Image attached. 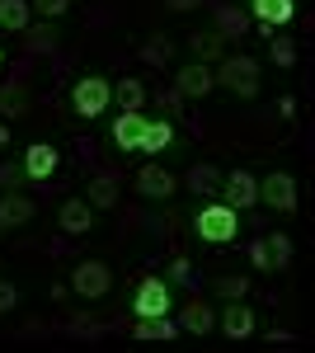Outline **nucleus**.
I'll list each match as a JSON object with an SVG mask.
<instances>
[{
	"instance_id": "1",
	"label": "nucleus",
	"mask_w": 315,
	"mask_h": 353,
	"mask_svg": "<svg viewBox=\"0 0 315 353\" xmlns=\"http://www.w3.org/2000/svg\"><path fill=\"white\" fill-rule=\"evenodd\" d=\"M216 81L226 85L231 94H240V99H259L263 76H259V61H254V57L236 52V57H221V71H216Z\"/></svg>"
},
{
	"instance_id": "2",
	"label": "nucleus",
	"mask_w": 315,
	"mask_h": 353,
	"mask_svg": "<svg viewBox=\"0 0 315 353\" xmlns=\"http://www.w3.org/2000/svg\"><path fill=\"white\" fill-rule=\"evenodd\" d=\"M193 226H198V236L207 245H231L240 236V217H236V208H226V203H207Z\"/></svg>"
},
{
	"instance_id": "3",
	"label": "nucleus",
	"mask_w": 315,
	"mask_h": 353,
	"mask_svg": "<svg viewBox=\"0 0 315 353\" xmlns=\"http://www.w3.org/2000/svg\"><path fill=\"white\" fill-rule=\"evenodd\" d=\"M108 99H113V85H108L104 76H80L76 90H71V109H76V118H104Z\"/></svg>"
},
{
	"instance_id": "4",
	"label": "nucleus",
	"mask_w": 315,
	"mask_h": 353,
	"mask_svg": "<svg viewBox=\"0 0 315 353\" xmlns=\"http://www.w3.org/2000/svg\"><path fill=\"white\" fill-rule=\"evenodd\" d=\"M71 288H76V297L99 301V297H108V288H113V273H108V264H99V259H85V264L71 273Z\"/></svg>"
},
{
	"instance_id": "5",
	"label": "nucleus",
	"mask_w": 315,
	"mask_h": 353,
	"mask_svg": "<svg viewBox=\"0 0 315 353\" xmlns=\"http://www.w3.org/2000/svg\"><path fill=\"white\" fill-rule=\"evenodd\" d=\"M132 316H136V321H141V316H170V283H165V278L136 283V292H132Z\"/></svg>"
},
{
	"instance_id": "6",
	"label": "nucleus",
	"mask_w": 315,
	"mask_h": 353,
	"mask_svg": "<svg viewBox=\"0 0 315 353\" xmlns=\"http://www.w3.org/2000/svg\"><path fill=\"white\" fill-rule=\"evenodd\" d=\"M259 198L273 212H296V179H292L287 170H273V174H263Z\"/></svg>"
},
{
	"instance_id": "7",
	"label": "nucleus",
	"mask_w": 315,
	"mask_h": 353,
	"mask_svg": "<svg viewBox=\"0 0 315 353\" xmlns=\"http://www.w3.org/2000/svg\"><path fill=\"white\" fill-rule=\"evenodd\" d=\"M221 203H226V208H254V203H259V179H254V174H250V170H231V174H226V193H221Z\"/></svg>"
},
{
	"instance_id": "8",
	"label": "nucleus",
	"mask_w": 315,
	"mask_h": 353,
	"mask_svg": "<svg viewBox=\"0 0 315 353\" xmlns=\"http://www.w3.org/2000/svg\"><path fill=\"white\" fill-rule=\"evenodd\" d=\"M212 85H216V76L207 71V61H188L184 71L174 76V90H179L184 99H207Z\"/></svg>"
},
{
	"instance_id": "9",
	"label": "nucleus",
	"mask_w": 315,
	"mask_h": 353,
	"mask_svg": "<svg viewBox=\"0 0 315 353\" xmlns=\"http://www.w3.org/2000/svg\"><path fill=\"white\" fill-rule=\"evenodd\" d=\"M221 330H226V339H250V334L259 330L254 306H245V297H240V301H226V306H221Z\"/></svg>"
},
{
	"instance_id": "10",
	"label": "nucleus",
	"mask_w": 315,
	"mask_h": 353,
	"mask_svg": "<svg viewBox=\"0 0 315 353\" xmlns=\"http://www.w3.org/2000/svg\"><path fill=\"white\" fill-rule=\"evenodd\" d=\"M136 189L146 193L151 203H165L179 184H174V174H170L165 165H141V170H136Z\"/></svg>"
},
{
	"instance_id": "11",
	"label": "nucleus",
	"mask_w": 315,
	"mask_h": 353,
	"mask_svg": "<svg viewBox=\"0 0 315 353\" xmlns=\"http://www.w3.org/2000/svg\"><path fill=\"white\" fill-rule=\"evenodd\" d=\"M132 339H136V344H170V339H179V325H174L170 316H141V321L132 325Z\"/></svg>"
},
{
	"instance_id": "12",
	"label": "nucleus",
	"mask_w": 315,
	"mask_h": 353,
	"mask_svg": "<svg viewBox=\"0 0 315 353\" xmlns=\"http://www.w3.org/2000/svg\"><path fill=\"white\" fill-rule=\"evenodd\" d=\"M57 161H61V156H57V146L38 141V146H28V151H24V165H19V170H24V179H52Z\"/></svg>"
},
{
	"instance_id": "13",
	"label": "nucleus",
	"mask_w": 315,
	"mask_h": 353,
	"mask_svg": "<svg viewBox=\"0 0 315 353\" xmlns=\"http://www.w3.org/2000/svg\"><path fill=\"white\" fill-rule=\"evenodd\" d=\"M24 221H33V198L28 193H5L0 198V231H14Z\"/></svg>"
},
{
	"instance_id": "14",
	"label": "nucleus",
	"mask_w": 315,
	"mask_h": 353,
	"mask_svg": "<svg viewBox=\"0 0 315 353\" xmlns=\"http://www.w3.org/2000/svg\"><path fill=\"white\" fill-rule=\"evenodd\" d=\"M250 14L259 24L278 28V24H287V19H296V0H250Z\"/></svg>"
},
{
	"instance_id": "15",
	"label": "nucleus",
	"mask_w": 315,
	"mask_h": 353,
	"mask_svg": "<svg viewBox=\"0 0 315 353\" xmlns=\"http://www.w3.org/2000/svg\"><path fill=\"white\" fill-rule=\"evenodd\" d=\"M141 132H146V118H141V113L113 118V146H118V151H136V146H141Z\"/></svg>"
},
{
	"instance_id": "16",
	"label": "nucleus",
	"mask_w": 315,
	"mask_h": 353,
	"mask_svg": "<svg viewBox=\"0 0 315 353\" xmlns=\"http://www.w3.org/2000/svg\"><path fill=\"white\" fill-rule=\"evenodd\" d=\"M57 221H61V231L85 236V231H90V221H94V212H90V203H85V198H66V203H61V212H57Z\"/></svg>"
},
{
	"instance_id": "17",
	"label": "nucleus",
	"mask_w": 315,
	"mask_h": 353,
	"mask_svg": "<svg viewBox=\"0 0 315 353\" xmlns=\"http://www.w3.org/2000/svg\"><path fill=\"white\" fill-rule=\"evenodd\" d=\"M170 141H174V128H170V118H146V132H141V146H136V151H146V156H160Z\"/></svg>"
},
{
	"instance_id": "18",
	"label": "nucleus",
	"mask_w": 315,
	"mask_h": 353,
	"mask_svg": "<svg viewBox=\"0 0 315 353\" xmlns=\"http://www.w3.org/2000/svg\"><path fill=\"white\" fill-rule=\"evenodd\" d=\"M179 325H184L188 334H212V330H216V311H212L207 301H188Z\"/></svg>"
},
{
	"instance_id": "19",
	"label": "nucleus",
	"mask_w": 315,
	"mask_h": 353,
	"mask_svg": "<svg viewBox=\"0 0 315 353\" xmlns=\"http://www.w3.org/2000/svg\"><path fill=\"white\" fill-rule=\"evenodd\" d=\"M28 24H33L28 0H0V28H5V33H24Z\"/></svg>"
},
{
	"instance_id": "20",
	"label": "nucleus",
	"mask_w": 315,
	"mask_h": 353,
	"mask_svg": "<svg viewBox=\"0 0 315 353\" xmlns=\"http://www.w3.org/2000/svg\"><path fill=\"white\" fill-rule=\"evenodd\" d=\"M113 99H118L123 113H141V104H146V85L132 81V76H123V81L113 85Z\"/></svg>"
},
{
	"instance_id": "21",
	"label": "nucleus",
	"mask_w": 315,
	"mask_h": 353,
	"mask_svg": "<svg viewBox=\"0 0 315 353\" xmlns=\"http://www.w3.org/2000/svg\"><path fill=\"white\" fill-rule=\"evenodd\" d=\"M221 189V170L207 161H198L193 170H188V193H216Z\"/></svg>"
},
{
	"instance_id": "22",
	"label": "nucleus",
	"mask_w": 315,
	"mask_h": 353,
	"mask_svg": "<svg viewBox=\"0 0 315 353\" xmlns=\"http://www.w3.org/2000/svg\"><path fill=\"white\" fill-rule=\"evenodd\" d=\"M263 245H268V264H273V269H287L292 254H296L287 231H268V236H263Z\"/></svg>"
},
{
	"instance_id": "23",
	"label": "nucleus",
	"mask_w": 315,
	"mask_h": 353,
	"mask_svg": "<svg viewBox=\"0 0 315 353\" xmlns=\"http://www.w3.org/2000/svg\"><path fill=\"white\" fill-rule=\"evenodd\" d=\"M245 28H250V19L240 14L236 5H216V33L221 38H245Z\"/></svg>"
},
{
	"instance_id": "24",
	"label": "nucleus",
	"mask_w": 315,
	"mask_h": 353,
	"mask_svg": "<svg viewBox=\"0 0 315 353\" xmlns=\"http://www.w3.org/2000/svg\"><path fill=\"white\" fill-rule=\"evenodd\" d=\"M28 109V90L24 85H0V118H19V113Z\"/></svg>"
},
{
	"instance_id": "25",
	"label": "nucleus",
	"mask_w": 315,
	"mask_h": 353,
	"mask_svg": "<svg viewBox=\"0 0 315 353\" xmlns=\"http://www.w3.org/2000/svg\"><path fill=\"white\" fill-rule=\"evenodd\" d=\"M188 48H193L198 61H216V57H221V33H193Z\"/></svg>"
},
{
	"instance_id": "26",
	"label": "nucleus",
	"mask_w": 315,
	"mask_h": 353,
	"mask_svg": "<svg viewBox=\"0 0 315 353\" xmlns=\"http://www.w3.org/2000/svg\"><path fill=\"white\" fill-rule=\"evenodd\" d=\"M170 57H174V43H170L165 33H156V38H151V43L141 48V61H146V66H165Z\"/></svg>"
},
{
	"instance_id": "27",
	"label": "nucleus",
	"mask_w": 315,
	"mask_h": 353,
	"mask_svg": "<svg viewBox=\"0 0 315 353\" xmlns=\"http://www.w3.org/2000/svg\"><path fill=\"white\" fill-rule=\"evenodd\" d=\"M250 292V278L245 273H226V278H216V297L221 301H240Z\"/></svg>"
},
{
	"instance_id": "28",
	"label": "nucleus",
	"mask_w": 315,
	"mask_h": 353,
	"mask_svg": "<svg viewBox=\"0 0 315 353\" xmlns=\"http://www.w3.org/2000/svg\"><path fill=\"white\" fill-rule=\"evenodd\" d=\"M118 203V184L113 179H94L90 184V208H113Z\"/></svg>"
},
{
	"instance_id": "29",
	"label": "nucleus",
	"mask_w": 315,
	"mask_h": 353,
	"mask_svg": "<svg viewBox=\"0 0 315 353\" xmlns=\"http://www.w3.org/2000/svg\"><path fill=\"white\" fill-rule=\"evenodd\" d=\"M28 48H33V52H52V48H57V28H52V24H33Z\"/></svg>"
},
{
	"instance_id": "30",
	"label": "nucleus",
	"mask_w": 315,
	"mask_h": 353,
	"mask_svg": "<svg viewBox=\"0 0 315 353\" xmlns=\"http://www.w3.org/2000/svg\"><path fill=\"white\" fill-rule=\"evenodd\" d=\"M28 10L43 14V19H61V14L71 10V0H28Z\"/></svg>"
},
{
	"instance_id": "31",
	"label": "nucleus",
	"mask_w": 315,
	"mask_h": 353,
	"mask_svg": "<svg viewBox=\"0 0 315 353\" xmlns=\"http://www.w3.org/2000/svg\"><path fill=\"white\" fill-rule=\"evenodd\" d=\"M273 61L278 66H296V43L292 38H273Z\"/></svg>"
},
{
	"instance_id": "32",
	"label": "nucleus",
	"mask_w": 315,
	"mask_h": 353,
	"mask_svg": "<svg viewBox=\"0 0 315 353\" xmlns=\"http://www.w3.org/2000/svg\"><path fill=\"white\" fill-rule=\"evenodd\" d=\"M14 306H19V292H14V283H5V278H0V316H5V311H14Z\"/></svg>"
},
{
	"instance_id": "33",
	"label": "nucleus",
	"mask_w": 315,
	"mask_h": 353,
	"mask_svg": "<svg viewBox=\"0 0 315 353\" xmlns=\"http://www.w3.org/2000/svg\"><path fill=\"white\" fill-rule=\"evenodd\" d=\"M250 259H254V269H259V273H273V264H268V245H263V241L250 245Z\"/></svg>"
},
{
	"instance_id": "34",
	"label": "nucleus",
	"mask_w": 315,
	"mask_h": 353,
	"mask_svg": "<svg viewBox=\"0 0 315 353\" xmlns=\"http://www.w3.org/2000/svg\"><path fill=\"white\" fill-rule=\"evenodd\" d=\"M188 269H193L188 259H174V264H170V283H184V278H188Z\"/></svg>"
},
{
	"instance_id": "35",
	"label": "nucleus",
	"mask_w": 315,
	"mask_h": 353,
	"mask_svg": "<svg viewBox=\"0 0 315 353\" xmlns=\"http://www.w3.org/2000/svg\"><path fill=\"white\" fill-rule=\"evenodd\" d=\"M19 174H24V170H19V165H0V184H14V179H19Z\"/></svg>"
},
{
	"instance_id": "36",
	"label": "nucleus",
	"mask_w": 315,
	"mask_h": 353,
	"mask_svg": "<svg viewBox=\"0 0 315 353\" xmlns=\"http://www.w3.org/2000/svg\"><path fill=\"white\" fill-rule=\"evenodd\" d=\"M165 5H170V10H198L203 0H165Z\"/></svg>"
},
{
	"instance_id": "37",
	"label": "nucleus",
	"mask_w": 315,
	"mask_h": 353,
	"mask_svg": "<svg viewBox=\"0 0 315 353\" xmlns=\"http://www.w3.org/2000/svg\"><path fill=\"white\" fill-rule=\"evenodd\" d=\"M10 146V123H0V151Z\"/></svg>"
},
{
	"instance_id": "38",
	"label": "nucleus",
	"mask_w": 315,
	"mask_h": 353,
	"mask_svg": "<svg viewBox=\"0 0 315 353\" xmlns=\"http://www.w3.org/2000/svg\"><path fill=\"white\" fill-rule=\"evenodd\" d=\"M0 66H5V52H0Z\"/></svg>"
}]
</instances>
